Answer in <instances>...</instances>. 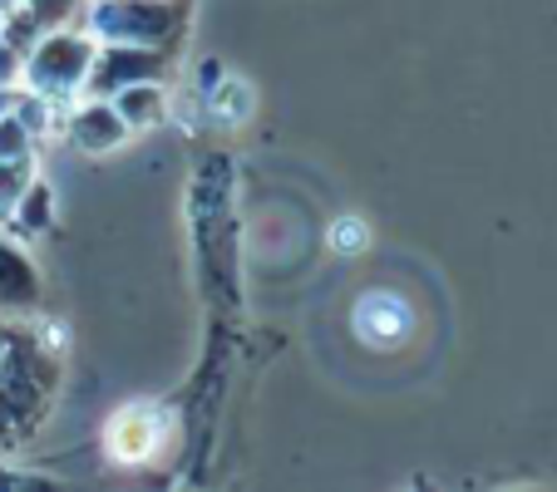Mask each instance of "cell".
Masks as SVG:
<instances>
[{
	"instance_id": "6da1fadb",
	"label": "cell",
	"mask_w": 557,
	"mask_h": 492,
	"mask_svg": "<svg viewBox=\"0 0 557 492\" xmlns=\"http://www.w3.org/2000/svg\"><path fill=\"white\" fill-rule=\"evenodd\" d=\"M60 365L35 336L21 325H0V449L30 439V429L45 419L54 394Z\"/></svg>"
},
{
	"instance_id": "7a4b0ae2",
	"label": "cell",
	"mask_w": 557,
	"mask_h": 492,
	"mask_svg": "<svg viewBox=\"0 0 557 492\" xmlns=\"http://www.w3.org/2000/svg\"><path fill=\"white\" fill-rule=\"evenodd\" d=\"M89 64H95V35H79V30H45L35 35V45L25 50L21 60V89L30 94L50 99V104H64V99L85 94V79H89Z\"/></svg>"
},
{
	"instance_id": "3957f363",
	"label": "cell",
	"mask_w": 557,
	"mask_h": 492,
	"mask_svg": "<svg viewBox=\"0 0 557 492\" xmlns=\"http://www.w3.org/2000/svg\"><path fill=\"white\" fill-rule=\"evenodd\" d=\"M183 25L178 0H95L89 5V35L99 45H153L169 50Z\"/></svg>"
},
{
	"instance_id": "277c9868",
	"label": "cell",
	"mask_w": 557,
	"mask_h": 492,
	"mask_svg": "<svg viewBox=\"0 0 557 492\" xmlns=\"http://www.w3.org/2000/svg\"><path fill=\"white\" fill-rule=\"evenodd\" d=\"M169 64V50H153V45H99L95 40V64H89L85 94L109 99L119 89L138 85V79H158Z\"/></svg>"
},
{
	"instance_id": "5b68a950",
	"label": "cell",
	"mask_w": 557,
	"mask_h": 492,
	"mask_svg": "<svg viewBox=\"0 0 557 492\" xmlns=\"http://www.w3.org/2000/svg\"><path fill=\"white\" fill-rule=\"evenodd\" d=\"M350 325H356L360 345L370 350H400L405 340L414 336V305L405 301L400 291H366L350 311Z\"/></svg>"
},
{
	"instance_id": "8992f818",
	"label": "cell",
	"mask_w": 557,
	"mask_h": 492,
	"mask_svg": "<svg viewBox=\"0 0 557 492\" xmlns=\"http://www.w3.org/2000/svg\"><path fill=\"white\" fill-rule=\"evenodd\" d=\"M163 414H158L153 404H124L109 419L104 429V449L114 463H124V468H138V463H148L158 453V443H163Z\"/></svg>"
},
{
	"instance_id": "52a82bcc",
	"label": "cell",
	"mask_w": 557,
	"mask_h": 492,
	"mask_svg": "<svg viewBox=\"0 0 557 492\" xmlns=\"http://www.w3.org/2000/svg\"><path fill=\"white\" fill-rule=\"evenodd\" d=\"M45 301V281L40 266L25 256V247L0 231V320H21V315H35Z\"/></svg>"
},
{
	"instance_id": "ba28073f",
	"label": "cell",
	"mask_w": 557,
	"mask_h": 492,
	"mask_svg": "<svg viewBox=\"0 0 557 492\" xmlns=\"http://www.w3.org/2000/svg\"><path fill=\"white\" fill-rule=\"evenodd\" d=\"M64 134H70V143L79 148V153H89V157H104V153H114L119 143L128 138V124L119 118V109L109 104V99H95V94H85V104L70 114V124H64Z\"/></svg>"
},
{
	"instance_id": "9c48e42d",
	"label": "cell",
	"mask_w": 557,
	"mask_h": 492,
	"mask_svg": "<svg viewBox=\"0 0 557 492\" xmlns=\"http://www.w3.org/2000/svg\"><path fill=\"white\" fill-rule=\"evenodd\" d=\"M50 217H54V192H50V182L35 173V182L21 192V202H15L5 231H11V237H40V231L50 227Z\"/></svg>"
},
{
	"instance_id": "30bf717a",
	"label": "cell",
	"mask_w": 557,
	"mask_h": 492,
	"mask_svg": "<svg viewBox=\"0 0 557 492\" xmlns=\"http://www.w3.org/2000/svg\"><path fill=\"white\" fill-rule=\"evenodd\" d=\"M109 104L119 109V118H124L128 128H148L163 118V89H158V79H138V85L109 94Z\"/></svg>"
},
{
	"instance_id": "8fae6325",
	"label": "cell",
	"mask_w": 557,
	"mask_h": 492,
	"mask_svg": "<svg viewBox=\"0 0 557 492\" xmlns=\"http://www.w3.org/2000/svg\"><path fill=\"white\" fill-rule=\"evenodd\" d=\"M35 157H0V227L11 222L15 202H21V192L35 182Z\"/></svg>"
},
{
	"instance_id": "7c38bea8",
	"label": "cell",
	"mask_w": 557,
	"mask_h": 492,
	"mask_svg": "<svg viewBox=\"0 0 557 492\" xmlns=\"http://www.w3.org/2000/svg\"><path fill=\"white\" fill-rule=\"evenodd\" d=\"M0 157H35V134L25 128V118L15 109L0 114Z\"/></svg>"
},
{
	"instance_id": "4fadbf2b",
	"label": "cell",
	"mask_w": 557,
	"mask_h": 492,
	"mask_svg": "<svg viewBox=\"0 0 557 492\" xmlns=\"http://www.w3.org/2000/svg\"><path fill=\"white\" fill-rule=\"evenodd\" d=\"M21 11L30 15L35 25H40V35L45 30H54V25H64L74 11H79V0H21Z\"/></svg>"
},
{
	"instance_id": "5bb4252c",
	"label": "cell",
	"mask_w": 557,
	"mask_h": 492,
	"mask_svg": "<svg viewBox=\"0 0 557 492\" xmlns=\"http://www.w3.org/2000/svg\"><path fill=\"white\" fill-rule=\"evenodd\" d=\"M212 109H227V124H243L247 109H252V94H247L243 79H227V85L218 89V99H212Z\"/></svg>"
},
{
	"instance_id": "9a60e30c",
	"label": "cell",
	"mask_w": 557,
	"mask_h": 492,
	"mask_svg": "<svg viewBox=\"0 0 557 492\" xmlns=\"http://www.w3.org/2000/svg\"><path fill=\"white\" fill-rule=\"evenodd\" d=\"M331 247H336V252H360V247H366V222L360 217L331 222Z\"/></svg>"
},
{
	"instance_id": "2e32d148",
	"label": "cell",
	"mask_w": 557,
	"mask_h": 492,
	"mask_svg": "<svg viewBox=\"0 0 557 492\" xmlns=\"http://www.w3.org/2000/svg\"><path fill=\"white\" fill-rule=\"evenodd\" d=\"M0 79H5V85H15V79H21V50L5 40V30H0Z\"/></svg>"
},
{
	"instance_id": "e0dca14e",
	"label": "cell",
	"mask_w": 557,
	"mask_h": 492,
	"mask_svg": "<svg viewBox=\"0 0 557 492\" xmlns=\"http://www.w3.org/2000/svg\"><path fill=\"white\" fill-rule=\"evenodd\" d=\"M11 104H15V85H5V79H0V114H5Z\"/></svg>"
},
{
	"instance_id": "ac0fdd59",
	"label": "cell",
	"mask_w": 557,
	"mask_h": 492,
	"mask_svg": "<svg viewBox=\"0 0 557 492\" xmlns=\"http://www.w3.org/2000/svg\"><path fill=\"white\" fill-rule=\"evenodd\" d=\"M11 5H21V0H0V15H5V11H11Z\"/></svg>"
}]
</instances>
